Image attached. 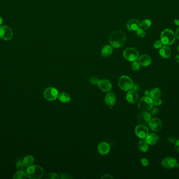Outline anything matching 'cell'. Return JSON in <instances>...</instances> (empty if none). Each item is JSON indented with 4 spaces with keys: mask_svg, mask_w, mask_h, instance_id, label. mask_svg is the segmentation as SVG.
<instances>
[{
    "mask_svg": "<svg viewBox=\"0 0 179 179\" xmlns=\"http://www.w3.org/2000/svg\"><path fill=\"white\" fill-rule=\"evenodd\" d=\"M60 177L62 179H71L72 178V177H71L69 174L64 173L61 174V176Z\"/></svg>",
    "mask_w": 179,
    "mask_h": 179,
    "instance_id": "d590c367",
    "label": "cell"
},
{
    "mask_svg": "<svg viewBox=\"0 0 179 179\" xmlns=\"http://www.w3.org/2000/svg\"><path fill=\"white\" fill-rule=\"evenodd\" d=\"M98 87L103 92H109L112 88V85L109 80H101L98 83Z\"/></svg>",
    "mask_w": 179,
    "mask_h": 179,
    "instance_id": "8fae6325",
    "label": "cell"
},
{
    "mask_svg": "<svg viewBox=\"0 0 179 179\" xmlns=\"http://www.w3.org/2000/svg\"><path fill=\"white\" fill-rule=\"evenodd\" d=\"M176 167H177V168H179V163H177V164Z\"/></svg>",
    "mask_w": 179,
    "mask_h": 179,
    "instance_id": "bcb514c9",
    "label": "cell"
},
{
    "mask_svg": "<svg viewBox=\"0 0 179 179\" xmlns=\"http://www.w3.org/2000/svg\"><path fill=\"white\" fill-rule=\"evenodd\" d=\"M152 119V116L150 113L147 111H143L140 113L137 116V120L139 123L143 125L149 123Z\"/></svg>",
    "mask_w": 179,
    "mask_h": 179,
    "instance_id": "4fadbf2b",
    "label": "cell"
},
{
    "mask_svg": "<svg viewBox=\"0 0 179 179\" xmlns=\"http://www.w3.org/2000/svg\"><path fill=\"white\" fill-rule=\"evenodd\" d=\"M131 68H132L134 71L137 72V71H138L140 69V64L138 62H137L136 61L133 62V63L131 64Z\"/></svg>",
    "mask_w": 179,
    "mask_h": 179,
    "instance_id": "f1b7e54d",
    "label": "cell"
},
{
    "mask_svg": "<svg viewBox=\"0 0 179 179\" xmlns=\"http://www.w3.org/2000/svg\"><path fill=\"white\" fill-rule=\"evenodd\" d=\"M153 106V99L151 97L147 96H145L141 98L138 103L139 109L142 111L150 110L152 108Z\"/></svg>",
    "mask_w": 179,
    "mask_h": 179,
    "instance_id": "5b68a950",
    "label": "cell"
},
{
    "mask_svg": "<svg viewBox=\"0 0 179 179\" xmlns=\"http://www.w3.org/2000/svg\"><path fill=\"white\" fill-rule=\"evenodd\" d=\"M59 92L57 89L52 87H48L44 92L45 98L49 101H54L58 97Z\"/></svg>",
    "mask_w": 179,
    "mask_h": 179,
    "instance_id": "52a82bcc",
    "label": "cell"
},
{
    "mask_svg": "<svg viewBox=\"0 0 179 179\" xmlns=\"http://www.w3.org/2000/svg\"><path fill=\"white\" fill-rule=\"evenodd\" d=\"M157 113H158V110H157L156 108H155V109H152V111H151V114H153V115L156 114Z\"/></svg>",
    "mask_w": 179,
    "mask_h": 179,
    "instance_id": "60d3db41",
    "label": "cell"
},
{
    "mask_svg": "<svg viewBox=\"0 0 179 179\" xmlns=\"http://www.w3.org/2000/svg\"><path fill=\"white\" fill-rule=\"evenodd\" d=\"M175 148L176 150L179 153V139L176 140L175 142Z\"/></svg>",
    "mask_w": 179,
    "mask_h": 179,
    "instance_id": "74e56055",
    "label": "cell"
},
{
    "mask_svg": "<svg viewBox=\"0 0 179 179\" xmlns=\"http://www.w3.org/2000/svg\"><path fill=\"white\" fill-rule=\"evenodd\" d=\"M139 96L138 93L135 90H130L128 91L126 94V100L128 103L134 104L137 102Z\"/></svg>",
    "mask_w": 179,
    "mask_h": 179,
    "instance_id": "5bb4252c",
    "label": "cell"
},
{
    "mask_svg": "<svg viewBox=\"0 0 179 179\" xmlns=\"http://www.w3.org/2000/svg\"><path fill=\"white\" fill-rule=\"evenodd\" d=\"M119 87L125 91H129L133 89L134 83L133 80L127 76H122L118 80Z\"/></svg>",
    "mask_w": 179,
    "mask_h": 179,
    "instance_id": "277c9868",
    "label": "cell"
},
{
    "mask_svg": "<svg viewBox=\"0 0 179 179\" xmlns=\"http://www.w3.org/2000/svg\"><path fill=\"white\" fill-rule=\"evenodd\" d=\"M123 56L128 61H136L138 59L139 53L136 49L133 47H129L124 50Z\"/></svg>",
    "mask_w": 179,
    "mask_h": 179,
    "instance_id": "8992f818",
    "label": "cell"
},
{
    "mask_svg": "<svg viewBox=\"0 0 179 179\" xmlns=\"http://www.w3.org/2000/svg\"><path fill=\"white\" fill-rule=\"evenodd\" d=\"M177 163V161L173 157H166L161 161L162 166L168 169L175 168Z\"/></svg>",
    "mask_w": 179,
    "mask_h": 179,
    "instance_id": "30bf717a",
    "label": "cell"
},
{
    "mask_svg": "<svg viewBox=\"0 0 179 179\" xmlns=\"http://www.w3.org/2000/svg\"><path fill=\"white\" fill-rule=\"evenodd\" d=\"M113 49L112 48V46L111 45H105L103 48H102L101 50L102 56L104 57H107L111 56L113 53Z\"/></svg>",
    "mask_w": 179,
    "mask_h": 179,
    "instance_id": "44dd1931",
    "label": "cell"
},
{
    "mask_svg": "<svg viewBox=\"0 0 179 179\" xmlns=\"http://www.w3.org/2000/svg\"><path fill=\"white\" fill-rule=\"evenodd\" d=\"M135 134L139 138L146 139L149 135V129L147 126L142 125H138L135 129Z\"/></svg>",
    "mask_w": 179,
    "mask_h": 179,
    "instance_id": "9c48e42d",
    "label": "cell"
},
{
    "mask_svg": "<svg viewBox=\"0 0 179 179\" xmlns=\"http://www.w3.org/2000/svg\"><path fill=\"white\" fill-rule=\"evenodd\" d=\"M113 178V177L109 174H105L101 177V179H112Z\"/></svg>",
    "mask_w": 179,
    "mask_h": 179,
    "instance_id": "f35d334b",
    "label": "cell"
},
{
    "mask_svg": "<svg viewBox=\"0 0 179 179\" xmlns=\"http://www.w3.org/2000/svg\"><path fill=\"white\" fill-rule=\"evenodd\" d=\"M58 99L60 102L63 103H67L70 102L71 100L70 95L66 92H63L59 94Z\"/></svg>",
    "mask_w": 179,
    "mask_h": 179,
    "instance_id": "7402d4cb",
    "label": "cell"
},
{
    "mask_svg": "<svg viewBox=\"0 0 179 179\" xmlns=\"http://www.w3.org/2000/svg\"><path fill=\"white\" fill-rule=\"evenodd\" d=\"M24 166H25L23 161H19L17 163L16 168L18 171H23L24 169Z\"/></svg>",
    "mask_w": 179,
    "mask_h": 179,
    "instance_id": "4dcf8cb0",
    "label": "cell"
},
{
    "mask_svg": "<svg viewBox=\"0 0 179 179\" xmlns=\"http://www.w3.org/2000/svg\"><path fill=\"white\" fill-rule=\"evenodd\" d=\"M149 124L151 130L155 132H159L163 128V123L159 118H152Z\"/></svg>",
    "mask_w": 179,
    "mask_h": 179,
    "instance_id": "7c38bea8",
    "label": "cell"
},
{
    "mask_svg": "<svg viewBox=\"0 0 179 179\" xmlns=\"http://www.w3.org/2000/svg\"><path fill=\"white\" fill-rule=\"evenodd\" d=\"M176 140H177L176 139H175L174 137H173V136H171V137H169L168 138V141H169V142L171 143V144L175 143Z\"/></svg>",
    "mask_w": 179,
    "mask_h": 179,
    "instance_id": "8d00e7d4",
    "label": "cell"
},
{
    "mask_svg": "<svg viewBox=\"0 0 179 179\" xmlns=\"http://www.w3.org/2000/svg\"><path fill=\"white\" fill-rule=\"evenodd\" d=\"M175 36L177 37V39H178L179 40V28H177V31H176V33H175Z\"/></svg>",
    "mask_w": 179,
    "mask_h": 179,
    "instance_id": "b9f144b4",
    "label": "cell"
},
{
    "mask_svg": "<svg viewBox=\"0 0 179 179\" xmlns=\"http://www.w3.org/2000/svg\"><path fill=\"white\" fill-rule=\"evenodd\" d=\"M3 20H2V17L0 15V26L2 25Z\"/></svg>",
    "mask_w": 179,
    "mask_h": 179,
    "instance_id": "f6af8a7d",
    "label": "cell"
},
{
    "mask_svg": "<svg viewBox=\"0 0 179 179\" xmlns=\"http://www.w3.org/2000/svg\"><path fill=\"white\" fill-rule=\"evenodd\" d=\"M163 43L161 42V41H156L154 44V47L156 49H160L163 47Z\"/></svg>",
    "mask_w": 179,
    "mask_h": 179,
    "instance_id": "1f68e13d",
    "label": "cell"
},
{
    "mask_svg": "<svg viewBox=\"0 0 179 179\" xmlns=\"http://www.w3.org/2000/svg\"><path fill=\"white\" fill-rule=\"evenodd\" d=\"M175 61L177 62V63H179V54L175 56Z\"/></svg>",
    "mask_w": 179,
    "mask_h": 179,
    "instance_id": "ee69618b",
    "label": "cell"
},
{
    "mask_svg": "<svg viewBox=\"0 0 179 179\" xmlns=\"http://www.w3.org/2000/svg\"><path fill=\"white\" fill-rule=\"evenodd\" d=\"M105 103L109 106L112 107L114 105L116 102V97L114 94L112 92H109L107 93L106 95L105 96Z\"/></svg>",
    "mask_w": 179,
    "mask_h": 179,
    "instance_id": "e0dca14e",
    "label": "cell"
},
{
    "mask_svg": "<svg viewBox=\"0 0 179 179\" xmlns=\"http://www.w3.org/2000/svg\"><path fill=\"white\" fill-rule=\"evenodd\" d=\"M174 23L177 26H179V19H175L174 20Z\"/></svg>",
    "mask_w": 179,
    "mask_h": 179,
    "instance_id": "7bdbcfd3",
    "label": "cell"
},
{
    "mask_svg": "<svg viewBox=\"0 0 179 179\" xmlns=\"http://www.w3.org/2000/svg\"><path fill=\"white\" fill-rule=\"evenodd\" d=\"M161 41L164 45L170 46L175 41V35L174 31L170 29H165L161 34Z\"/></svg>",
    "mask_w": 179,
    "mask_h": 179,
    "instance_id": "3957f363",
    "label": "cell"
},
{
    "mask_svg": "<svg viewBox=\"0 0 179 179\" xmlns=\"http://www.w3.org/2000/svg\"><path fill=\"white\" fill-rule=\"evenodd\" d=\"M13 31L9 26L3 25L0 26V37L5 41L11 40L13 37Z\"/></svg>",
    "mask_w": 179,
    "mask_h": 179,
    "instance_id": "ba28073f",
    "label": "cell"
},
{
    "mask_svg": "<svg viewBox=\"0 0 179 179\" xmlns=\"http://www.w3.org/2000/svg\"><path fill=\"white\" fill-rule=\"evenodd\" d=\"M160 96L161 91L160 89L158 88H155L150 91V97L152 99H158L160 97Z\"/></svg>",
    "mask_w": 179,
    "mask_h": 179,
    "instance_id": "603a6c76",
    "label": "cell"
},
{
    "mask_svg": "<svg viewBox=\"0 0 179 179\" xmlns=\"http://www.w3.org/2000/svg\"><path fill=\"white\" fill-rule=\"evenodd\" d=\"M159 139V137L158 135L155 133H150L147 136L146 138V142L148 143L149 145H155L157 144Z\"/></svg>",
    "mask_w": 179,
    "mask_h": 179,
    "instance_id": "ffe728a7",
    "label": "cell"
},
{
    "mask_svg": "<svg viewBox=\"0 0 179 179\" xmlns=\"http://www.w3.org/2000/svg\"><path fill=\"white\" fill-rule=\"evenodd\" d=\"M138 62L142 66L147 67L151 64L152 60L149 56L146 54L140 56L138 58Z\"/></svg>",
    "mask_w": 179,
    "mask_h": 179,
    "instance_id": "ac0fdd59",
    "label": "cell"
},
{
    "mask_svg": "<svg viewBox=\"0 0 179 179\" xmlns=\"http://www.w3.org/2000/svg\"><path fill=\"white\" fill-rule=\"evenodd\" d=\"M141 163L143 166H147L149 165V161L147 159H146L145 158H143L141 159Z\"/></svg>",
    "mask_w": 179,
    "mask_h": 179,
    "instance_id": "d6a6232c",
    "label": "cell"
},
{
    "mask_svg": "<svg viewBox=\"0 0 179 179\" xmlns=\"http://www.w3.org/2000/svg\"><path fill=\"white\" fill-rule=\"evenodd\" d=\"M98 80L95 77H92L91 78L90 80V83L92 84L93 85L98 84Z\"/></svg>",
    "mask_w": 179,
    "mask_h": 179,
    "instance_id": "e575fe53",
    "label": "cell"
},
{
    "mask_svg": "<svg viewBox=\"0 0 179 179\" xmlns=\"http://www.w3.org/2000/svg\"><path fill=\"white\" fill-rule=\"evenodd\" d=\"M137 34L140 37H144L146 35V32L144 29L140 28L136 31Z\"/></svg>",
    "mask_w": 179,
    "mask_h": 179,
    "instance_id": "f546056e",
    "label": "cell"
},
{
    "mask_svg": "<svg viewBox=\"0 0 179 179\" xmlns=\"http://www.w3.org/2000/svg\"><path fill=\"white\" fill-rule=\"evenodd\" d=\"M45 178L47 179H60V177L58 174L50 172L47 174L46 175H45Z\"/></svg>",
    "mask_w": 179,
    "mask_h": 179,
    "instance_id": "83f0119b",
    "label": "cell"
},
{
    "mask_svg": "<svg viewBox=\"0 0 179 179\" xmlns=\"http://www.w3.org/2000/svg\"><path fill=\"white\" fill-rule=\"evenodd\" d=\"M43 168L37 165H31L27 167L26 170V175L30 179H39L43 177L44 174Z\"/></svg>",
    "mask_w": 179,
    "mask_h": 179,
    "instance_id": "7a4b0ae2",
    "label": "cell"
},
{
    "mask_svg": "<svg viewBox=\"0 0 179 179\" xmlns=\"http://www.w3.org/2000/svg\"><path fill=\"white\" fill-rule=\"evenodd\" d=\"M126 40L125 34L121 31L113 32L110 34L109 42L111 46L115 48H120L124 45Z\"/></svg>",
    "mask_w": 179,
    "mask_h": 179,
    "instance_id": "6da1fadb",
    "label": "cell"
},
{
    "mask_svg": "<svg viewBox=\"0 0 179 179\" xmlns=\"http://www.w3.org/2000/svg\"><path fill=\"white\" fill-rule=\"evenodd\" d=\"M34 161V158L33 156L31 155H27L24 158L23 162L24 163V166L26 167H28L30 166L33 164Z\"/></svg>",
    "mask_w": 179,
    "mask_h": 179,
    "instance_id": "cb8c5ba5",
    "label": "cell"
},
{
    "mask_svg": "<svg viewBox=\"0 0 179 179\" xmlns=\"http://www.w3.org/2000/svg\"><path fill=\"white\" fill-rule=\"evenodd\" d=\"M27 177L26 172L23 171H18L16 173L14 174V179H26Z\"/></svg>",
    "mask_w": 179,
    "mask_h": 179,
    "instance_id": "4316f807",
    "label": "cell"
},
{
    "mask_svg": "<svg viewBox=\"0 0 179 179\" xmlns=\"http://www.w3.org/2000/svg\"><path fill=\"white\" fill-rule=\"evenodd\" d=\"M126 28L130 31H136L140 28V23L137 19H132L128 22Z\"/></svg>",
    "mask_w": 179,
    "mask_h": 179,
    "instance_id": "9a60e30c",
    "label": "cell"
},
{
    "mask_svg": "<svg viewBox=\"0 0 179 179\" xmlns=\"http://www.w3.org/2000/svg\"><path fill=\"white\" fill-rule=\"evenodd\" d=\"M151 25H152V22L148 19H146L142 21L141 23H140V28L144 30L149 29Z\"/></svg>",
    "mask_w": 179,
    "mask_h": 179,
    "instance_id": "484cf974",
    "label": "cell"
},
{
    "mask_svg": "<svg viewBox=\"0 0 179 179\" xmlns=\"http://www.w3.org/2000/svg\"><path fill=\"white\" fill-rule=\"evenodd\" d=\"M110 146L106 142H101L98 146V152L101 155H107L110 151Z\"/></svg>",
    "mask_w": 179,
    "mask_h": 179,
    "instance_id": "2e32d148",
    "label": "cell"
},
{
    "mask_svg": "<svg viewBox=\"0 0 179 179\" xmlns=\"http://www.w3.org/2000/svg\"><path fill=\"white\" fill-rule=\"evenodd\" d=\"M178 51H179V46H178Z\"/></svg>",
    "mask_w": 179,
    "mask_h": 179,
    "instance_id": "7dc6e473",
    "label": "cell"
},
{
    "mask_svg": "<svg viewBox=\"0 0 179 179\" xmlns=\"http://www.w3.org/2000/svg\"><path fill=\"white\" fill-rule=\"evenodd\" d=\"M162 103H163L162 100L160 99L159 98L153 100V105L156 106H160L162 104Z\"/></svg>",
    "mask_w": 179,
    "mask_h": 179,
    "instance_id": "836d02e7",
    "label": "cell"
},
{
    "mask_svg": "<svg viewBox=\"0 0 179 179\" xmlns=\"http://www.w3.org/2000/svg\"><path fill=\"white\" fill-rule=\"evenodd\" d=\"M145 95H146V96L150 97V91H148V90L145 91Z\"/></svg>",
    "mask_w": 179,
    "mask_h": 179,
    "instance_id": "ab89813d",
    "label": "cell"
},
{
    "mask_svg": "<svg viewBox=\"0 0 179 179\" xmlns=\"http://www.w3.org/2000/svg\"><path fill=\"white\" fill-rule=\"evenodd\" d=\"M138 148L141 151L146 152L149 149V144L146 141L142 140L138 143Z\"/></svg>",
    "mask_w": 179,
    "mask_h": 179,
    "instance_id": "d4e9b609",
    "label": "cell"
},
{
    "mask_svg": "<svg viewBox=\"0 0 179 179\" xmlns=\"http://www.w3.org/2000/svg\"><path fill=\"white\" fill-rule=\"evenodd\" d=\"M159 54L161 56L163 57V58H168L170 57L171 54V50L170 47H168V46L164 45L160 49Z\"/></svg>",
    "mask_w": 179,
    "mask_h": 179,
    "instance_id": "d6986e66",
    "label": "cell"
}]
</instances>
